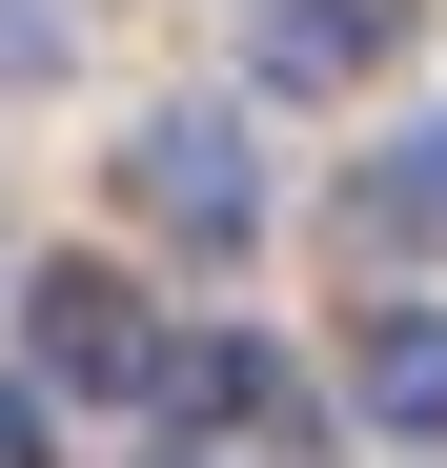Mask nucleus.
Here are the masks:
<instances>
[{
	"mask_svg": "<svg viewBox=\"0 0 447 468\" xmlns=\"http://www.w3.org/2000/svg\"><path fill=\"white\" fill-rule=\"evenodd\" d=\"M122 204L163 224L183 265H244L265 245V143H244V102H142L122 122Z\"/></svg>",
	"mask_w": 447,
	"mask_h": 468,
	"instance_id": "f257e3e1",
	"label": "nucleus"
},
{
	"mask_svg": "<svg viewBox=\"0 0 447 468\" xmlns=\"http://www.w3.org/2000/svg\"><path fill=\"white\" fill-rule=\"evenodd\" d=\"M21 346H41V387L163 408V326H142V285H122V265H41V285H21Z\"/></svg>",
	"mask_w": 447,
	"mask_h": 468,
	"instance_id": "f03ea898",
	"label": "nucleus"
},
{
	"mask_svg": "<svg viewBox=\"0 0 447 468\" xmlns=\"http://www.w3.org/2000/svg\"><path fill=\"white\" fill-rule=\"evenodd\" d=\"M427 0H244V82L265 102H346V82H387Z\"/></svg>",
	"mask_w": 447,
	"mask_h": 468,
	"instance_id": "7ed1b4c3",
	"label": "nucleus"
},
{
	"mask_svg": "<svg viewBox=\"0 0 447 468\" xmlns=\"http://www.w3.org/2000/svg\"><path fill=\"white\" fill-rule=\"evenodd\" d=\"M163 408H203V428H244L265 468H326V408H306V367H285L265 326H203V346H163Z\"/></svg>",
	"mask_w": 447,
	"mask_h": 468,
	"instance_id": "20e7f679",
	"label": "nucleus"
},
{
	"mask_svg": "<svg viewBox=\"0 0 447 468\" xmlns=\"http://www.w3.org/2000/svg\"><path fill=\"white\" fill-rule=\"evenodd\" d=\"M346 387H366V408H387L407 448H447V305H387V326L346 346Z\"/></svg>",
	"mask_w": 447,
	"mask_h": 468,
	"instance_id": "39448f33",
	"label": "nucleus"
},
{
	"mask_svg": "<svg viewBox=\"0 0 447 468\" xmlns=\"http://www.w3.org/2000/svg\"><path fill=\"white\" fill-rule=\"evenodd\" d=\"M346 224H366V245H447V102H427L407 143H366V184H346Z\"/></svg>",
	"mask_w": 447,
	"mask_h": 468,
	"instance_id": "423d86ee",
	"label": "nucleus"
},
{
	"mask_svg": "<svg viewBox=\"0 0 447 468\" xmlns=\"http://www.w3.org/2000/svg\"><path fill=\"white\" fill-rule=\"evenodd\" d=\"M61 61H82V0H0V102L61 82Z\"/></svg>",
	"mask_w": 447,
	"mask_h": 468,
	"instance_id": "0eeeda50",
	"label": "nucleus"
},
{
	"mask_svg": "<svg viewBox=\"0 0 447 468\" xmlns=\"http://www.w3.org/2000/svg\"><path fill=\"white\" fill-rule=\"evenodd\" d=\"M0 468H41V387H0Z\"/></svg>",
	"mask_w": 447,
	"mask_h": 468,
	"instance_id": "6e6552de",
	"label": "nucleus"
},
{
	"mask_svg": "<svg viewBox=\"0 0 447 468\" xmlns=\"http://www.w3.org/2000/svg\"><path fill=\"white\" fill-rule=\"evenodd\" d=\"M142 468H203V448H142Z\"/></svg>",
	"mask_w": 447,
	"mask_h": 468,
	"instance_id": "1a4fd4ad",
	"label": "nucleus"
}]
</instances>
